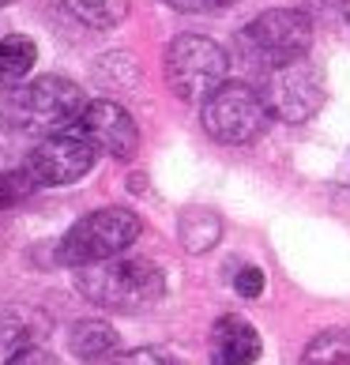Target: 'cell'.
<instances>
[{"mask_svg":"<svg viewBox=\"0 0 350 365\" xmlns=\"http://www.w3.org/2000/svg\"><path fill=\"white\" fill-rule=\"evenodd\" d=\"M83 110H87L83 91L64 76L26 79V83L4 91V98H0L4 125L11 132H19V136H38V140L76 128V120L83 117Z\"/></svg>","mask_w":350,"mask_h":365,"instance_id":"obj_1","label":"cell"},{"mask_svg":"<svg viewBox=\"0 0 350 365\" xmlns=\"http://www.w3.org/2000/svg\"><path fill=\"white\" fill-rule=\"evenodd\" d=\"M76 290L91 305H102L110 313H136L166 294L163 267L140 256H110V260L76 267Z\"/></svg>","mask_w":350,"mask_h":365,"instance_id":"obj_2","label":"cell"},{"mask_svg":"<svg viewBox=\"0 0 350 365\" xmlns=\"http://www.w3.org/2000/svg\"><path fill=\"white\" fill-rule=\"evenodd\" d=\"M230 76V57L204 34H181L166 46V79L177 98L207 102Z\"/></svg>","mask_w":350,"mask_h":365,"instance_id":"obj_3","label":"cell"},{"mask_svg":"<svg viewBox=\"0 0 350 365\" xmlns=\"http://www.w3.org/2000/svg\"><path fill=\"white\" fill-rule=\"evenodd\" d=\"M140 237V219L125 207H98L83 215L57 245V260L68 267H87L98 260L120 256Z\"/></svg>","mask_w":350,"mask_h":365,"instance_id":"obj_4","label":"cell"},{"mask_svg":"<svg viewBox=\"0 0 350 365\" xmlns=\"http://www.w3.org/2000/svg\"><path fill=\"white\" fill-rule=\"evenodd\" d=\"M200 113H204L207 136L215 143H226V147L252 143L267 128V120H272V110H267L264 94H257L245 83H222L204 102Z\"/></svg>","mask_w":350,"mask_h":365,"instance_id":"obj_5","label":"cell"},{"mask_svg":"<svg viewBox=\"0 0 350 365\" xmlns=\"http://www.w3.org/2000/svg\"><path fill=\"white\" fill-rule=\"evenodd\" d=\"M241 42H245L252 57L264 61L267 68H282V64H294L309 53V46H313V19L298 8L260 11V16L241 31Z\"/></svg>","mask_w":350,"mask_h":365,"instance_id":"obj_6","label":"cell"},{"mask_svg":"<svg viewBox=\"0 0 350 365\" xmlns=\"http://www.w3.org/2000/svg\"><path fill=\"white\" fill-rule=\"evenodd\" d=\"M98 151L91 147V140L83 136L79 128L68 132H57V136H46L38 140V147L26 158V170L38 185H72L79 178H87Z\"/></svg>","mask_w":350,"mask_h":365,"instance_id":"obj_7","label":"cell"},{"mask_svg":"<svg viewBox=\"0 0 350 365\" xmlns=\"http://www.w3.org/2000/svg\"><path fill=\"white\" fill-rule=\"evenodd\" d=\"M264 102H267V110H272V117L287 120V125H302V120H309L320 110V102H324L320 72L305 57L294 61V64H282V68H272Z\"/></svg>","mask_w":350,"mask_h":365,"instance_id":"obj_8","label":"cell"},{"mask_svg":"<svg viewBox=\"0 0 350 365\" xmlns=\"http://www.w3.org/2000/svg\"><path fill=\"white\" fill-rule=\"evenodd\" d=\"M76 128L91 140L94 151L110 155V158H132L136 147H140L136 120L128 117V110H120V106L110 102V98L87 102V110H83V117L76 120Z\"/></svg>","mask_w":350,"mask_h":365,"instance_id":"obj_9","label":"cell"},{"mask_svg":"<svg viewBox=\"0 0 350 365\" xmlns=\"http://www.w3.org/2000/svg\"><path fill=\"white\" fill-rule=\"evenodd\" d=\"M211 365H252L260 358V335L245 317H222L211 328Z\"/></svg>","mask_w":350,"mask_h":365,"instance_id":"obj_10","label":"cell"},{"mask_svg":"<svg viewBox=\"0 0 350 365\" xmlns=\"http://www.w3.org/2000/svg\"><path fill=\"white\" fill-rule=\"evenodd\" d=\"M68 346L79 361H105V358L117 354L120 339L105 320H79L68 335Z\"/></svg>","mask_w":350,"mask_h":365,"instance_id":"obj_11","label":"cell"},{"mask_svg":"<svg viewBox=\"0 0 350 365\" xmlns=\"http://www.w3.org/2000/svg\"><path fill=\"white\" fill-rule=\"evenodd\" d=\"M34 64H38V46L26 34L0 38V87H4V91L19 87L23 79L31 76Z\"/></svg>","mask_w":350,"mask_h":365,"instance_id":"obj_12","label":"cell"},{"mask_svg":"<svg viewBox=\"0 0 350 365\" xmlns=\"http://www.w3.org/2000/svg\"><path fill=\"white\" fill-rule=\"evenodd\" d=\"M68 8V16H76L79 23L94 26V31H110L120 26L128 16V0H61Z\"/></svg>","mask_w":350,"mask_h":365,"instance_id":"obj_13","label":"cell"},{"mask_svg":"<svg viewBox=\"0 0 350 365\" xmlns=\"http://www.w3.org/2000/svg\"><path fill=\"white\" fill-rule=\"evenodd\" d=\"M302 365H350V328H328L302 350Z\"/></svg>","mask_w":350,"mask_h":365,"instance_id":"obj_14","label":"cell"},{"mask_svg":"<svg viewBox=\"0 0 350 365\" xmlns=\"http://www.w3.org/2000/svg\"><path fill=\"white\" fill-rule=\"evenodd\" d=\"M181 241H185L188 252L211 249L215 241H219V222H215V215L207 211V219H204V211H188L185 222H181Z\"/></svg>","mask_w":350,"mask_h":365,"instance_id":"obj_15","label":"cell"},{"mask_svg":"<svg viewBox=\"0 0 350 365\" xmlns=\"http://www.w3.org/2000/svg\"><path fill=\"white\" fill-rule=\"evenodd\" d=\"M38 188V181L31 178V170H0V211L16 207L19 200H26Z\"/></svg>","mask_w":350,"mask_h":365,"instance_id":"obj_16","label":"cell"},{"mask_svg":"<svg viewBox=\"0 0 350 365\" xmlns=\"http://www.w3.org/2000/svg\"><path fill=\"white\" fill-rule=\"evenodd\" d=\"M34 324L26 320V313H16V309H0V350H19L31 343Z\"/></svg>","mask_w":350,"mask_h":365,"instance_id":"obj_17","label":"cell"},{"mask_svg":"<svg viewBox=\"0 0 350 365\" xmlns=\"http://www.w3.org/2000/svg\"><path fill=\"white\" fill-rule=\"evenodd\" d=\"M110 365H177V358L166 354V350H158V346H140V350L110 358Z\"/></svg>","mask_w":350,"mask_h":365,"instance_id":"obj_18","label":"cell"},{"mask_svg":"<svg viewBox=\"0 0 350 365\" xmlns=\"http://www.w3.org/2000/svg\"><path fill=\"white\" fill-rule=\"evenodd\" d=\"M8 365H57V358H53L49 350H42V346L26 343V346H19V350H11Z\"/></svg>","mask_w":350,"mask_h":365,"instance_id":"obj_19","label":"cell"},{"mask_svg":"<svg viewBox=\"0 0 350 365\" xmlns=\"http://www.w3.org/2000/svg\"><path fill=\"white\" fill-rule=\"evenodd\" d=\"M234 287H237L241 297H260L264 294V272L260 267H241L234 275Z\"/></svg>","mask_w":350,"mask_h":365,"instance_id":"obj_20","label":"cell"},{"mask_svg":"<svg viewBox=\"0 0 350 365\" xmlns=\"http://www.w3.org/2000/svg\"><path fill=\"white\" fill-rule=\"evenodd\" d=\"M163 4H170L173 11H222L237 0H163Z\"/></svg>","mask_w":350,"mask_h":365,"instance_id":"obj_21","label":"cell"},{"mask_svg":"<svg viewBox=\"0 0 350 365\" xmlns=\"http://www.w3.org/2000/svg\"><path fill=\"white\" fill-rule=\"evenodd\" d=\"M8 155H11V140H8V132L0 128V170L8 166Z\"/></svg>","mask_w":350,"mask_h":365,"instance_id":"obj_22","label":"cell"},{"mask_svg":"<svg viewBox=\"0 0 350 365\" xmlns=\"http://www.w3.org/2000/svg\"><path fill=\"white\" fill-rule=\"evenodd\" d=\"M339 8H343V16H346V23H350V0H339Z\"/></svg>","mask_w":350,"mask_h":365,"instance_id":"obj_23","label":"cell"},{"mask_svg":"<svg viewBox=\"0 0 350 365\" xmlns=\"http://www.w3.org/2000/svg\"><path fill=\"white\" fill-rule=\"evenodd\" d=\"M4 4H11V0H0V8H4Z\"/></svg>","mask_w":350,"mask_h":365,"instance_id":"obj_24","label":"cell"}]
</instances>
